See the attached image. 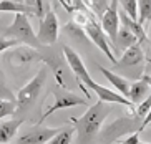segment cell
I'll use <instances>...</instances> for the list:
<instances>
[{
    "label": "cell",
    "mask_w": 151,
    "mask_h": 144,
    "mask_svg": "<svg viewBox=\"0 0 151 144\" xmlns=\"http://www.w3.org/2000/svg\"><path fill=\"white\" fill-rule=\"evenodd\" d=\"M110 113L111 106L98 100L85 111L83 116L70 118V121L75 124V131L78 133V144H91L93 138L100 133V128Z\"/></svg>",
    "instance_id": "obj_1"
},
{
    "label": "cell",
    "mask_w": 151,
    "mask_h": 144,
    "mask_svg": "<svg viewBox=\"0 0 151 144\" xmlns=\"http://www.w3.org/2000/svg\"><path fill=\"white\" fill-rule=\"evenodd\" d=\"M115 70V73H121L123 78L129 76L134 81L141 80V76L145 75V52L141 48V43H134L133 47L126 48L121 53V57L116 58Z\"/></svg>",
    "instance_id": "obj_2"
},
{
    "label": "cell",
    "mask_w": 151,
    "mask_h": 144,
    "mask_svg": "<svg viewBox=\"0 0 151 144\" xmlns=\"http://www.w3.org/2000/svg\"><path fill=\"white\" fill-rule=\"evenodd\" d=\"M4 37H7V38H14L17 40L18 43L22 45H28V47L32 48H37L38 47V40H37V35L35 32H33V28H32L30 25V20H28L27 15H23V13H17L14 18V22H12V25L5 30Z\"/></svg>",
    "instance_id": "obj_3"
},
{
    "label": "cell",
    "mask_w": 151,
    "mask_h": 144,
    "mask_svg": "<svg viewBox=\"0 0 151 144\" xmlns=\"http://www.w3.org/2000/svg\"><path fill=\"white\" fill-rule=\"evenodd\" d=\"M47 75H48L47 66H42L40 70H38V73H37L23 88L18 90L17 108H28V106H32L35 103V100L38 98L42 88H43V85H45V81H47Z\"/></svg>",
    "instance_id": "obj_4"
},
{
    "label": "cell",
    "mask_w": 151,
    "mask_h": 144,
    "mask_svg": "<svg viewBox=\"0 0 151 144\" xmlns=\"http://www.w3.org/2000/svg\"><path fill=\"white\" fill-rule=\"evenodd\" d=\"M83 32H85V35L88 37L90 42L96 45V47L105 53V57H106L108 60L115 65V63H116V57H115V53H113V50H111V43H110L106 33L103 32L101 25H100V22L96 20L95 15L90 17V20L86 22V25L83 27Z\"/></svg>",
    "instance_id": "obj_5"
},
{
    "label": "cell",
    "mask_w": 151,
    "mask_h": 144,
    "mask_svg": "<svg viewBox=\"0 0 151 144\" xmlns=\"http://www.w3.org/2000/svg\"><path fill=\"white\" fill-rule=\"evenodd\" d=\"M53 105L50 106L47 111H43V114H42L40 118V123L38 124H42V123L45 121V119L48 118L50 114H53L55 111H60V109H68V108H75V106H81V105H86V100H83V98H80L78 95H75V93L68 91V90H63V88H53Z\"/></svg>",
    "instance_id": "obj_6"
},
{
    "label": "cell",
    "mask_w": 151,
    "mask_h": 144,
    "mask_svg": "<svg viewBox=\"0 0 151 144\" xmlns=\"http://www.w3.org/2000/svg\"><path fill=\"white\" fill-rule=\"evenodd\" d=\"M58 33H60V22H58L57 13L50 9L45 13V17L40 20V28H38V33H37V40H38L40 45L50 47V45L57 43Z\"/></svg>",
    "instance_id": "obj_7"
},
{
    "label": "cell",
    "mask_w": 151,
    "mask_h": 144,
    "mask_svg": "<svg viewBox=\"0 0 151 144\" xmlns=\"http://www.w3.org/2000/svg\"><path fill=\"white\" fill-rule=\"evenodd\" d=\"M5 60L10 61V65L14 66H25L32 65L35 61H42L43 57L37 52V48H32L28 45H17V47L7 50Z\"/></svg>",
    "instance_id": "obj_8"
},
{
    "label": "cell",
    "mask_w": 151,
    "mask_h": 144,
    "mask_svg": "<svg viewBox=\"0 0 151 144\" xmlns=\"http://www.w3.org/2000/svg\"><path fill=\"white\" fill-rule=\"evenodd\" d=\"M118 10H120V0H111L108 9L105 10V13L100 18V25H101L103 32L106 33L110 42H113L116 38V33H118V30H120V27H121Z\"/></svg>",
    "instance_id": "obj_9"
},
{
    "label": "cell",
    "mask_w": 151,
    "mask_h": 144,
    "mask_svg": "<svg viewBox=\"0 0 151 144\" xmlns=\"http://www.w3.org/2000/svg\"><path fill=\"white\" fill-rule=\"evenodd\" d=\"M83 86H86L88 90H91V91L95 93V95L100 98V101H103V103H116V105H123L126 106V108H129V111L131 113H134V106L133 103L128 100V98H124V96H121L118 91H113V90H110V88L103 86V85L96 83L93 78L90 80L86 85H83Z\"/></svg>",
    "instance_id": "obj_10"
},
{
    "label": "cell",
    "mask_w": 151,
    "mask_h": 144,
    "mask_svg": "<svg viewBox=\"0 0 151 144\" xmlns=\"http://www.w3.org/2000/svg\"><path fill=\"white\" fill-rule=\"evenodd\" d=\"M60 129L62 128H45L42 124H37L27 129L20 138H17L15 144H47Z\"/></svg>",
    "instance_id": "obj_11"
},
{
    "label": "cell",
    "mask_w": 151,
    "mask_h": 144,
    "mask_svg": "<svg viewBox=\"0 0 151 144\" xmlns=\"http://www.w3.org/2000/svg\"><path fill=\"white\" fill-rule=\"evenodd\" d=\"M62 52H63V55H65L67 65L70 66V70L75 73L76 80H78V83L86 85L90 80H91V76H90V71H88V68H86V65L83 63L81 57L71 47H68V45H63Z\"/></svg>",
    "instance_id": "obj_12"
},
{
    "label": "cell",
    "mask_w": 151,
    "mask_h": 144,
    "mask_svg": "<svg viewBox=\"0 0 151 144\" xmlns=\"http://www.w3.org/2000/svg\"><path fill=\"white\" fill-rule=\"evenodd\" d=\"M134 43H139L138 38L128 30V28H124V27L121 25L118 33H116V38L111 42V50H113V53H123L126 48L133 47Z\"/></svg>",
    "instance_id": "obj_13"
},
{
    "label": "cell",
    "mask_w": 151,
    "mask_h": 144,
    "mask_svg": "<svg viewBox=\"0 0 151 144\" xmlns=\"http://www.w3.org/2000/svg\"><path fill=\"white\" fill-rule=\"evenodd\" d=\"M118 13H120V22H121V25H123L124 28H128V30L138 38V42H139V43H145V42L148 40L146 28L139 25V23H138V20H134V18L129 17L128 13L121 9V7H120V10H118Z\"/></svg>",
    "instance_id": "obj_14"
},
{
    "label": "cell",
    "mask_w": 151,
    "mask_h": 144,
    "mask_svg": "<svg viewBox=\"0 0 151 144\" xmlns=\"http://www.w3.org/2000/svg\"><path fill=\"white\" fill-rule=\"evenodd\" d=\"M96 68L100 70V73H101L103 76H105V78H106L108 81L113 85V88H115L116 91L120 93L121 96L128 98V95H129V83H128V80L123 78L121 75L115 73V71H111V70H108V68H105V66H100V65H98Z\"/></svg>",
    "instance_id": "obj_15"
},
{
    "label": "cell",
    "mask_w": 151,
    "mask_h": 144,
    "mask_svg": "<svg viewBox=\"0 0 151 144\" xmlns=\"http://www.w3.org/2000/svg\"><path fill=\"white\" fill-rule=\"evenodd\" d=\"M150 95H151V88H150V85H148L145 80H136V81H133V83L129 85L128 100L133 103L134 108H136V105L143 103Z\"/></svg>",
    "instance_id": "obj_16"
},
{
    "label": "cell",
    "mask_w": 151,
    "mask_h": 144,
    "mask_svg": "<svg viewBox=\"0 0 151 144\" xmlns=\"http://www.w3.org/2000/svg\"><path fill=\"white\" fill-rule=\"evenodd\" d=\"M0 12L2 13H23V15H32V17H37L35 10L28 7L25 4H20V2H14V0H0Z\"/></svg>",
    "instance_id": "obj_17"
},
{
    "label": "cell",
    "mask_w": 151,
    "mask_h": 144,
    "mask_svg": "<svg viewBox=\"0 0 151 144\" xmlns=\"http://www.w3.org/2000/svg\"><path fill=\"white\" fill-rule=\"evenodd\" d=\"M23 124V119H10L0 124V144H7L15 138L17 131Z\"/></svg>",
    "instance_id": "obj_18"
},
{
    "label": "cell",
    "mask_w": 151,
    "mask_h": 144,
    "mask_svg": "<svg viewBox=\"0 0 151 144\" xmlns=\"http://www.w3.org/2000/svg\"><path fill=\"white\" fill-rule=\"evenodd\" d=\"M138 23L141 27H150L151 23V0H138Z\"/></svg>",
    "instance_id": "obj_19"
},
{
    "label": "cell",
    "mask_w": 151,
    "mask_h": 144,
    "mask_svg": "<svg viewBox=\"0 0 151 144\" xmlns=\"http://www.w3.org/2000/svg\"><path fill=\"white\" fill-rule=\"evenodd\" d=\"M75 134V128H62L57 134L48 141V144H70Z\"/></svg>",
    "instance_id": "obj_20"
},
{
    "label": "cell",
    "mask_w": 151,
    "mask_h": 144,
    "mask_svg": "<svg viewBox=\"0 0 151 144\" xmlns=\"http://www.w3.org/2000/svg\"><path fill=\"white\" fill-rule=\"evenodd\" d=\"M0 101H15L17 103V96L12 93L10 86L7 85V78L2 70H0Z\"/></svg>",
    "instance_id": "obj_21"
},
{
    "label": "cell",
    "mask_w": 151,
    "mask_h": 144,
    "mask_svg": "<svg viewBox=\"0 0 151 144\" xmlns=\"http://www.w3.org/2000/svg\"><path fill=\"white\" fill-rule=\"evenodd\" d=\"M23 4L28 5V7H32V9L35 10L37 18H38V20H42V18L45 17V13L50 10V7L47 5L45 0H23Z\"/></svg>",
    "instance_id": "obj_22"
},
{
    "label": "cell",
    "mask_w": 151,
    "mask_h": 144,
    "mask_svg": "<svg viewBox=\"0 0 151 144\" xmlns=\"http://www.w3.org/2000/svg\"><path fill=\"white\" fill-rule=\"evenodd\" d=\"M151 111V95L148 96L146 100L143 101V103H139V105H136V108H134V116L139 119H145L146 118V114Z\"/></svg>",
    "instance_id": "obj_23"
},
{
    "label": "cell",
    "mask_w": 151,
    "mask_h": 144,
    "mask_svg": "<svg viewBox=\"0 0 151 144\" xmlns=\"http://www.w3.org/2000/svg\"><path fill=\"white\" fill-rule=\"evenodd\" d=\"M120 4H121V9L128 13L131 18L136 20V17H138V12H136L138 10V0H120Z\"/></svg>",
    "instance_id": "obj_24"
},
{
    "label": "cell",
    "mask_w": 151,
    "mask_h": 144,
    "mask_svg": "<svg viewBox=\"0 0 151 144\" xmlns=\"http://www.w3.org/2000/svg\"><path fill=\"white\" fill-rule=\"evenodd\" d=\"M17 111V103L15 101H0V118H7Z\"/></svg>",
    "instance_id": "obj_25"
},
{
    "label": "cell",
    "mask_w": 151,
    "mask_h": 144,
    "mask_svg": "<svg viewBox=\"0 0 151 144\" xmlns=\"http://www.w3.org/2000/svg\"><path fill=\"white\" fill-rule=\"evenodd\" d=\"M18 42L14 38H7V37H0V53L7 52V50H10V48L17 47Z\"/></svg>",
    "instance_id": "obj_26"
},
{
    "label": "cell",
    "mask_w": 151,
    "mask_h": 144,
    "mask_svg": "<svg viewBox=\"0 0 151 144\" xmlns=\"http://www.w3.org/2000/svg\"><path fill=\"white\" fill-rule=\"evenodd\" d=\"M139 143V133H133V134H129L128 138L124 141H121V143H118V144H138Z\"/></svg>",
    "instance_id": "obj_27"
},
{
    "label": "cell",
    "mask_w": 151,
    "mask_h": 144,
    "mask_svg": "<svg viewBox=\"0 0 151 144\" xmlns=\"http://www.w3.org/2000/svg\"><path fill=\"white\" fill-rule=\"evenodd\" d=\"M145 43L148 45V48H146V55H145V60L151 63V37H148V40L145 42Z\"/></svg>",
    "instance_id": "obj_28"
},
{
    "label": "cell",
    "mask_w": 151,
    "mask_h": 144,
    "mask_svg": "<svg viewBox=\"0 0 151 144\" xmlns=\"http://www.w3.org/2000/svg\"><path fill=\"white\" fill-rule=\"evenodd\" d=\"M141 80H145V81H146V83L150 85V88H151V75H143Z\"/></svg>",
    "instance_id": "obj_29"
},
{
    "label": "cell",
    "mask_w": 151,
    "mask_h": 144,
    "mask_svg": "<svg viewBox=\"0 0 151 144\" xmlns=\"http://www.w3.org/2000/svg\"><path fill=\"white\" fill-rule=\"evenodd\" d=\"M81 2H83V4L86 5V7H88V9H90V0H81Z\"/></svg>",
    "instance_id": "obj_30"
},
{
    "label": "cell",
    "mask_w": 151,
    "mask_h": 144,
    "mask_svg": "<svg viewBox=\"0 0 151 144\" xmlns=\"http://www.w3.org/2000/svg\"><path fill=\"white\" fill-rule=\"evenodd\" d=\"M65 2H67L68 5H71V0H65Z\"/></svg>",
    "instance_id": "obj_31"
},
{
    "label": "cell",
    "mask_w": 151,
    "mask_h": 144,
    "mask_svg": "<svg viewBox=\"0 0 151 144\" xmlns=\"http://www.w3.org/2000/svg\"><path fill=\"white\" fill-rule=\"evenodd\" d=\"M14 2H20V4H23V0H14Z\"/></svg>",
    "instance_id": "obj_32"
},
{
    "label": "cell",
    "mask_w": 151,
    "mask_h": 144,
    "mask_svg": "<svg viewBox=\"0 0 151 144\" xmlns=\"http://www.w3.org/2000/svg\"><path fill=\"white\" fill-rule=\"evenodd\" d=\"M138 144H151V143H141V141H139V143H138Z\"/></svg>",
    "instance_id": "obj_33"
},
{
    "label": "cell",
    "mask_w": 151,
    "mask_h": 144,
    "mask_svg": "<svg viewBox=\"0 0 151 144\" xmlns=\"http://www.w3.org/2000/svg\"><path fill=\"white\" fill-rule=\"evenodd\" d=\"M150 126H151V124H150Z\"/></svg>",
    "instance_id": "obj_34"
}]
</instances>
